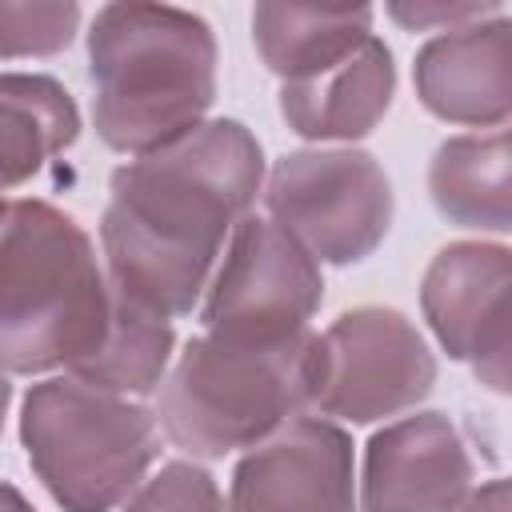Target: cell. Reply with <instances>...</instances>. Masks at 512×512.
Segmentation results:
<instances>
[{"mask_svg": "<svg viewBox=\"0 0 512 512\" xmlns=\"http://www.w3.org/2000/svg\"><path fill=\"white\" fill-rule=\"evenodd\" d=\"M416 100L444 124L492 132L512 116V20H488L440 32L420 44L412 64Z\"/></svg>", "mask_w": 512, "mask_h": 512, "instance_id": "obj_12", "label": "cell"}, {"mask_svg": "<svg viewBox=\"0 0 512 512\" xmlns=\"http://www.w3.org/2000/svg\"><path fill=\"white\" fill-rule=\"evenodd\" d=\"M76 0H0V60H48L72 48L80 32Z\"/></svg>", "mask_w": 512, "mask_h": 512, "instance_id": "obj_18", "label": "cell"}, {"mask_svg": "<svg viewBox=\"0 0 512 512\" xmlns=\"http://www.w3.org/2000/svg\"><path fill=\"white\" fill-rule=\"evenodd\" d=\"M220 48L204 16L172 4H104L88 24L96 136L144 156L208 120Z\"/></svg>", "mask_w": 512, "mask_h": 512, "instance_id": "obj_2", "label": "cell"}, {"mask_svg": "<svg viewBox=\"0 0 512 512\" xmlns=\"http://www.w3.org/2000/svg\"><path fill=\"white\" fill-rule=\"evenodd\" d=\"M428 196L448 224L508 236L512 228L508 128L460 132V136L440 140L428 160Z\"/></svg>", "mask_w": 512, "mask_h": 512, "instance_id": "obj_14", "label": "cell"}, {"mask_svg": "<svg viewBox=\"0 0 512 512\" xmlns=\"http://www.w3.org/2000/svg\"><path fill=\"white\" fill-rule=\"evenodd\" d=\"M312 328L272 344L192 336L156 388V424L188 460L248 452L308 412Z\"/></svg>", "mask_w": 512, "mask_h": 512, "instance_id": "obj_4", "label": "cell"}, {"mask_svg": "<svg viewBox=\"0 0 512 512\" xmlns=\"http://www.w3.org/2000/svg\"><path fill=\"white\" fill-rule=\"evenodd\" d=\"M172 356H176L172 320H160V316L112 296V320H108L100 348L84 364H76L68 376H76L100 392H112V396L144 400L160 388Z\"/></svg>", "mask_w": 512, "mask_h": 512, "instance_id": "obj_17", "label": "cell"}, {"mask_svg": "<svg viewBox=\"0 0 512 512\" xmlns=\"http://www.w3.org/2000/svg\"><path fill=\"white\" fill-rule=\"evenodd\" d=\"M28 468L64 512H120L164 452L156 412L68 372L28 384L20 400Z\"/></svg>", "mask_w": 512, "mask_h": 512, "instance_id": "obj_5", "label": "cell"}, {"mask_svg": "<svg viewBox=\"0 0 512 512\" xmlns=\"http://www.w3.org/2000/svg\"><path fill=\"white\" fill-rule=\"evenodd\" d=\"M420 312L448 360L468 364L488 392H508L512 252L504 240L444 244L424 268Z\"/></svg>", "mask_w": 512, "mask_h": 512, "instance_id": "obj_9", "label": "cell"}, {"mask_svg": "<svg viewBox=\"0 0 512 512\" xmlns=\"http://www.w3.org/2000/svg\"><path fill=\"white\" fill-rule=\"evenodd\" d=\"M404 32H452L476 20H488L496 12H504V4L496 0H392L384 8Z\"/></svg>", "mask_w": 512, "mask_h": 512, "instance_id": "obj_20", "label": "cell"}, {"mask_svg": "<svg viewBox=\"0 0 512 512\" xmlns=\"http://www.w3.org/2000/svg\"><path fill=\"white\" fill-rule=\"evenodd\" d=\"M376 8L368 4H256L252 44L272 76L300 80L332 68L372 36Z\"/></svg>", "mask_w": 512, "mask_h": 512, "instance_id": "obj_16", "label": "cell"}, {"mask_svg": "<svg viewBox=\"0 0 512 512\" xmlns=\"http://www.w3.org/2000/svg\"><path fill=\"white\" fill-rule=\"evenodd\" d=\"M264 176L256 132L232 116L116 164L100 216L112 296L160 320L192 316L232 228L260 200Z\"/></svg>", "mask_w": 512, "mask_h": 512, "instance_id": "obj_1", "label": "cell"}, {"mask_svg": "<svg viewBox=\"0 0 512 512\" xmlns=\"http://www.w3.org/2000/svg\"><path fill=\"white\" fill-rule=\"evenodd\" d=\"M320 304V264L268 216L248 212L224 244L196 320L204 332L224 340L272 344L308 332Z\"/></svg>", "mask_w": 512, "mask_h": 512, "instance_id": "obj_8", "label": "cell"}, {"mask_svg": "<svg viewBox=\"0 0 512 512\" xmlns=\"http://www.w3.org/2000/svg\"><path fill=\"white\" fill-rule=\"evenodd\" d=\"M120 512H228L216 476L196 460H168L124 500Z\"/></svg>", "mask_w": 512, "mask_h": 512, "instance_id": "obj_19", "label": "cell"}, {"mask_svg": "<svg viewBox=\"0 0 512 512\" xmlns=\"http://www.w3.org/2000/svg\"><path fill=\"white\" fill-rule=\"evenodd\" d=\"M452 512H512V488L504 476H492V480L476 484Z\"/></svg>", "mask_w": 512, "mask_h": 512, "instance_id": "obj_21", "label": "cell"}, {"mask_svg": "<svg viewBox=\"0 0 512 512\" xmlns=\"http://www.w3.org/2000/svg\"><path fill=\"white\" fill-rule=\"evenodd\" d=\"M228 512H356V444L348 428L300 412L240 452Z\"/></svg>", "mask_w": 512, "mask_h": 512, "instance_id": "obj_10", "label": "cell"}, {"mask_svg": "<svg viewBox=\"0 0 512 512\" xmlns=\"http://www.w3.org/2000/svg\"><path fill=\"white\" fill-rule=\"evenodd\" d=\"M80 140L76 96L44 72H0V196L36 180Z\"/></svg>", "mask_w": 512, "mask_h": 512, "instance_id": "obj_15", "label": "cell"}, {"mask_svg": "<svg viewBox=\"0 0 512 512\" xmlns=\"http://www.w3.org/2000/svg\"><path fill=\"white\" fill-rule=\"evenodd\" d=\"M112 320V284L92 236L40 196L0 216V372L48 376L84 364Z\"/></svg>", "mask_w": 512, "mask_h": 512, "instance_id": "obj_3", "label": "cell"}, {"mask_svg": "<svg viewBox=\"0 0 512 512\" xmlns=\"http://www.w3.org/2000/svg\"><path fill=\"white\" fill-rule=\"evenodd\" d=\"M8 404H12V384H8V376L0 372V432H4V416H8Z\"/></svg>", "mask_w": 512, "mask_h": 512, "instance_id": "obj_23", "label": "cell"}, {"mask_svg": "<svg viewBox=\"0 0 512 512\" xmlns=\"http://www.w3.org/2000/svg\"><path fill=\"white\" fill-rule=\"evenodd\" d=\"M392 96H396L392 48L372 32L356 52H348L332 68L300 80H284L276 104H280V120L300 140H312L316 148L324 144L352 148L356 140L380 128V120L392 108Z\"/></svg>", "mask_w": 512, "mask_h": 512, "instance_id": "obj_13", "label": "cell"}, {"mask_svg": "<svg viewBox=\"0 0 512 512\" xmlns=\"http://www.w3.org/2000/svg\"><path fill=\"white\" fill-rule=\"evenodd\" d=\"M432 388L436 352L400 308H348L312 336V416L336 424H388L404 412H416L432 396Z\"/></svg>", "mask_w": 512, "mask_h": 512, "instance_id": "obj_6", "label": "cell"}, {"mask_svg": "<svg viewBox=\"0 0 512 512\" xmlns=\"http://www.w3.org/2000/svg\"><path fill=\"white\" fill-rule=\"evenodd\" d=\"M4 208H8V200H4V196H0V216H4Z\"/></svg>", "mask_w": 512, "mask_h": 512, "instance_id": "obj_24", "label": "cell"}, {"mask_svg": "<svg viewBox=\"0 0 512 512\" xmlns=\"http://www.w3.org/2000/svg\"><path fill=\"white\" fill-rule=\"evenodd\" d=\"M476 488V460L448 412L416 408L364 444L356 504L360 512H452Z\"/></svg>", "mask_w": 512, "mask_h": 512, "instance_id": "obj_11", "label": "cell"}, {"mask_svg": "<svg viewBox=\"0 0 512 512\" xmlns=\"http://www.w3.org/2000/svg\"><path fill=\"white\" fill-rule=\"evenodd\" d=\"M260 200L284 236L336 268L368 260L396 216L392 180L364 148H296L272 164Z\"/></svg>", "mask_w": 512, "mask_h": 512, "instance_id": "obj_7", "label": "cell"}, {"mask_svg": "<svg viewBox=\"0 0 512 512\" xmlns=\"http://www.w3.org/2000/svg\"><path fill=\"white\" fill-rule=\"evenodd\" d=\"M0 512H36V508H32V500L16 484L0 480Z\"/></svg>", "mask_w": 512, "mask_h": 512, "instance_id": "obj_22", "label": "cell"}]
</instances>
